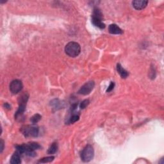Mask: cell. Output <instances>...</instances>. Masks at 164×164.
I'll use <instances>...</instances> for the list:
<instances>
[{
  "instance_id": "cell-1",
  "label": "cell",
  "mask_w": 164,
  "mask_h": 164,
  "mask_svg": "<svg viewBox=\"0 0 164 164\" xmlns=\"http://www.w3.org/2000/svg\"><path fill=\"white\" fill-rule=\"evenodd\" d=\"M29 95L27 93L23 94L19 98V108L15 114V119L18 121H21L23 119L24 113L26 110V102L28 100Z\"/></svg>"
},
{
  "instance_id": "cell-2",
  "label": "cell",
  "mask_w": 164,
  "mask_h": 164,
  "mask_svg": "<svg viewBox=\"0 0 164 164\" xmlns=\"http://www.w3.org/2000/svg\"><path fill=\"white\" fill-rule=\"evenodd\" d=\"M65 52L71 57H76L80 54L81 47L76 42H70L65 47Z\"/></svg>"
},
{
  "instance_id": "cell-3",
  "label": "cell",
  "mask_w": 164,
  "mask_h": 164,
  "mask_svg": "<svg viewBox=\"0 0 164 164\" xmlns=\"http://www.w3.org/2000/svg\"><path fill=\"white\" fill-rule=\"evenodd\" d=\"M20 131L26 137H28V136L37 137L39 135V129L38 126L33 124V125L23 126L20 128Z\"/></svg>"
},
{
  "instance_id": "cell-4",
  "label": "cell",
  "mask_w": 164,
  "mask_h": 164,
  "mask_svg": "<svg viewBox=\"0 0 164 164\" xmlns=\"http://www.w3.org/2000/svg\"><path fill=\"white\" fill-rule=\"evenodd\" d=\"M94 155V150L93 147L91 145H87L85 146L83 149L81 151L80 154V157L83 162H88L93 159Z\"/></svg>"
},
{
  "instance_id": "cell-5",
  "label": "cell",
  "mask_w": 164,
  "mask_h": 164,
  "mask_svg": "<svg viewBox=\"0 0 164 164\" xmlns=\"http://www.w3.org/2000/svg\"><path fill=\"white\" fill-rule=\"evenodd\" d=\"M23 87L22 81L19 80H14L12 81L10 84L9 88L10 92L13 94H17L22 90Z\"/></svg>"
},
{
  "instance_id": "cell-6",
  "label": "cell",
  "mask_w": 164,
  "mask_h": 164,
  "mask_svg": "<svg viewBox=\"0 0 164 164\" xmlns=\"http://www.w3.org/2000/svg\"><path fill=\"white\" fill-rule=\"evenodd\" d=\"M95 86L94 81H90L85 83L80 89L78 90V94L81 95H88L89 94Z\"/></svg>"
},
{
  "instance_id": "cell-7",
  "label": "cell",
  "mask_w": 164,
  "mask_h": 164,
  "mask_svg": "<svg viewBox=\"0 0 164 164\" xmlns=\"http://www.w3.org/2000/svg\"><path fill=\"white\" fill-rule=\"evenodd\" d=\"M148 1L145 0H135L132 2L133 6L136 10H141L145 8L148 5Z\"/></svg>"
},
{
  "instance_id": "cell-8",
  "label": "cell",
  "mask_w": 164,
  "mask_h": 164,
  "mask_svg": "<svg viewBox=\"0 0 164 164\" xmlns=\"http://www.w3.org/2000/svg\"><path fill=\"white\" fill-rule=\"evenodd\" d=\"M108 32L110 33L114 34V35H119L123 33L122 30L115 24H112L108 26Z\"/></svg>"
},
{
  "instance_id": "cell-9",
  "label": "cell",
  "mask_w": 164,
  "mask_h": 164,
  "mask_svg": "<svg viewBox=\"0 0 164 164\" xmlns=\"http://www.w3.org/2000/svg\"><path fill=\"white\" fill-rule=\"evenodd\" d=\"M92 23L95 26H96L100 29H104L105 28V25L102 22V19H101L92 16Z\"/></svg>"
},
{
  "instance_id": "cell-10",
  "label": "cell",
  "mask_w": 164,
  "mask_h": 164,
  "mask_svg": "<svg viewBox=\"0 0 164 164\" xmlns=\"http://www.w3.org/2000/svg\"><path fill=\"white\" fill-rule=\"evenodd\" d=\"M10 163L12 164H19L21 163V160H20V153L18 151H16L13 154L11 158H10Z\"/></svg>"
},
{
  "instance_id": "cell-11",
  "label": "cell",
  "mask_w": 164,
  "mask_h": 164,
  "mask_svg": "<svg viewBox=\"0 0 164 164\" xmlns=\"http://www.w3.org/2000/svg\"><path fill=\"white\" fill-rule=\"evenodd\" d=\"M117 73L120 75L122 78H126L128 76V73L127 71H126L124 68L122 67L120 64H118L117 65Z\"/></svg>"
},
{
  "instance_id": "cell-12",
  "label": "cell",
  "mask_w": 164,
  "mask_h": 164,
  "mask_svg": "<svg viewBox=\"0 0 164 164\" xmlns=\"http://www.w3.org/2000/svg\"><path fill=\"white\" fill-rule=\"evenodd\" d=\"M51 102V105H52L53 107V108L55 109L56 110H59V109L65 107L64 102L60 101L59 100H54Z\"/></svg>"
},
{
  "instance_id": "cell-13",
  "label": "cell",
  "mask_w": 164,
  "mask_h": 164,
  "mask_svg": "<svg viewBox=\"0 0 164 164\" xmlns=\"http://www.w3.org/2000/svg\"><path fill=\"white\" fill-rule=\"evenodd\" d=\"M58 150V144L57 142H53L52 144L50 146L48 150H47V154L48 155H53Z\"/></svg>"
},
{
  "instance_id": "cell-14",
  "label": "cell",
  "mask_w": 164,
  "mask_h": 164,
  "mask_svg": "<svg viewBox=\"0 0 164 164\" xmlns=\"http://www.w3.org/2000/svg\"><path fill=\"white\" fill-rule=\"evenodd\" d=\"M54 159V157L51 156H47V157H44V158H41L39 160V163H50L53 162Z\"/></svg>"
},
{
  "instance_id": "cell-15",
  "label": "cell",
  "mask_w": 164,
  "mask_h": 164,
  "mask_svg": "<svg viewBox=\"0 0 164 164\" xmlns=\"http://www.w3.org/2000/svg\"><path fill=\"white\" fill-rule=\"evenodd\" d=\"M41 118H42V116H41L39 114H36L35 115H33L32 117H31L30 121H31V122H32V124H36L37 122H38L40 120Z\"/></svg>"
},
{
  "instance_id": "cell-16",
  "label": "cell",
  "mask_w": 164,
  "mask_h": 164,
  "mask_svg": "<svg viewBox=\"0 0 164 164\" xmlns=\"http://www.w3.org/2000/svg\"><path fill=\"white\" fill-rule=\"evenodd\" d=\"M79 119H80L79 115H72L71 117L69 118V121H68V122H69V124H73V123L77 122L78 120H79Z\"/></svg>"
},
{
  "instance_id": "cell-17",
  "label": "cell",
  "mask_w": 164,
  "mask_h": 164,
  "mask_svg": "<svg viewBox=\"0 0 164 164\" xmlns=\"http://www.w3.org/2000/svg\"><path fill=\"white\" fill-rule=\"evenodd\" d=\"M90 103V101L88 100H85L84 101H82L81 103H80V107L81 109H84L86 108L87 106L89 105Z\"/></svg>"
},
{
  "instance_id": "cell-18",
  "label": "cell",
  "mask_w": 164,
  "mask_h": 164,
  "mask_svg": "<svg viewBox=\"0 0 164 164\" xmlns=\"http://www.w3.org/2000/svg\"><path fill=\"white\" fill-rule=\"evenodd\" d=\"M114 86H115V83H114V82H111L110 84L109 85V86L107 88V92H111L113 89H114Z\"/></svg>"
},
{
  "instance_id": "cell-19",
  "label": "cell",
  "mask_w": 164,
  "mask_h": 164,
  "mask_svg": "<svg viewBox=\"0 0 164 164\" xmlns=\"http://www.w3.org/2000/svg\"><path fill=\"white\" fill-rule=\"evenodd\" d=\"M4 148H5V142H4V141H3V139H1V151H0L1 153L3 151Z\"/></svg>"
},
{
  "instance_id": "cell-20",
  "label": "cell",
  "mask_w": 164,
  "mask_h": 164,
  "mask_svg": "<svg viewBox=\"0 0 164 164\" xmlns=\"http://www.w3.org/2000/svg\"><path fill=\"white\" fill-rule=\"evenodd\" d=\"M4 107H5V108H6V109H8V110H10V109H11V106H10L8 102H5V103L4 104Z\"/></svg>"
}]
</instances>
